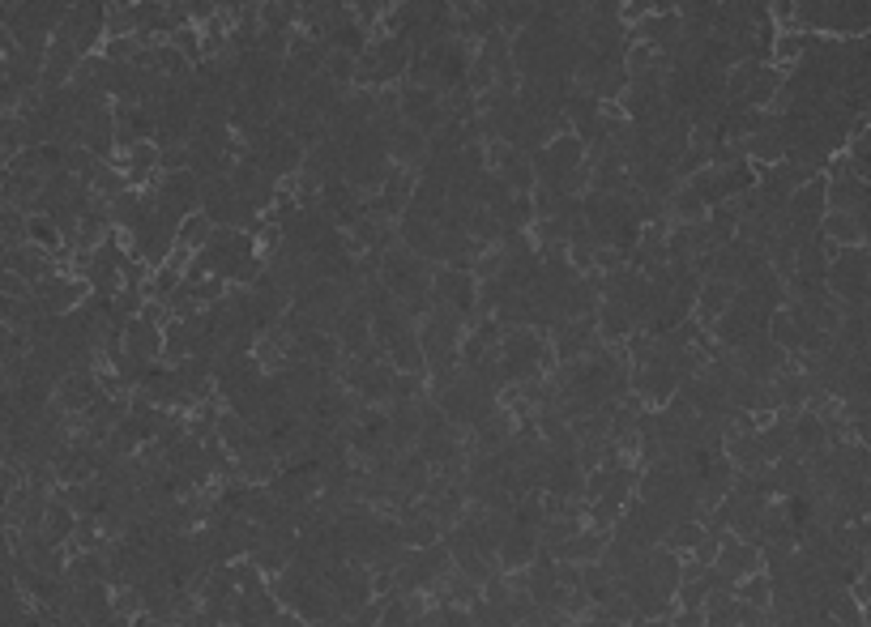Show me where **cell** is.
Segmentation results:
<instances>
[{"label": "cell", "instance_id": "cell-13", "mask_svg": "<svg viewBox=\"0 0 871 627\" xmlns=\"http://www.w3.org/2000/svg\"><path fill=\"white\" fill-rule=\"evenodd\" d=\"M701 542H705V525H701V521H684V525H675L671 534L662 538V546H667L671 555H679V559H688Z\"/></svg>", "mask_w": 871, "mask_h": 627}, {"label": "cell", "instance_id": "cell-10", "mask_svg": "<svg viewBox=\"0 0 871 627\" xmlns=\"http://www.w3.org/2000/svg\"><path fill=\"white\" fill-rule=\"evenodd\" d=\"M820 235L829 239L833 248H859L863 244V227H859V218L854 214H825V222H820Z\"/></svg>", "mask_w": 871, "mask_h": 627}, {"label": "cell", "instance_id": "cell-7", "mask_svg": "<svg viewBox=\"0 0 871 627\" xmlns=\"http://www.w3.org/2000/svg\"><path fill=\"white\" fill-rule=\"evenodd\" d=\"M543 495H551V500H581L585 495V470L577 461H551Z\"/></svg>", "mask_w": 871, "mask_h": 627}, {"label": "cell", "instance_id": "cell-14", "mask_svg": "<svg viewBox=\"0 0 871 627\" xmlns=\"http://www.w3.org/2000/svg\"><path fill=\"white\" fill-rule=\"evenodd\" d=\"M735 598L743 602V606H760V610H769L773 606V581L765 572H756V576H748V581H739L735 585Z\"/></svg>", "mask_w": 871, "mask_h": 627}, {"label": "cell", "instance_id": "cell-6", "mask_svg": "<svg viewBox=\"0 0 871 627\" xmlns=\"http://www.w3.org/2000/svg\"><path fill=\"white\" fill-rule=\"evenodd\" d=\"M735 295H739V286H735V282L709 278V282L701 286V295H696V320L714 329V325H718V316H722V312L735 303Z\"/></svg>", "mask_w": 871, "mask_h": 627}, {"label": "cell", "instance_id": "cell-15", "mask_svg": "<svg viewBox=\"0 0 871 627\" xmlns=\"http://www.w3.org/2000/svg\"><path fill=\"white\" fill-rule=\"evenodd\" d=\"M137 35V5H107V39H129Z\"/></svg>", "mask_w": 871, "mask_h": 627}, {"label": "cell", "instance_id": "cell-8", "mask_svg": "<svg viewBox=\"0 0 871 627\" xmlns=\"http://www.w3.org/2000/svg\"><path fill=\"white\" fill-rule=\"evenodd\" d=\"M124 350H133L146 363H163V329L146 325L141 316H133L129 325H124Z\"/></svg>", "mask_w": 871, "mask_h": 627}, {"label": "cell", "instance_id": "cell-12", "mask_svg": "<svg viewBox=\"0 0 871 627\" xmlns=\"http://www.w3.org/2000/svg\"><path fill=\"white\" fill-rule=\"evenodd\" d=\"M261 30L295 35L299 30V5H291V0H269V5H261Z\"/></svg>", "mask_w": 871, "mask_h": 627}, {"label": "cell", "instance_id": "cell-2", "mask_svg": "<svg viewBox=\"0 0 871 627\" xmlns=\"http://www.w3.org/2000/svg\"><path fill=\"white\" fill-rule=\"evenodd\" d=\"M726 581H748V576L765 572V555H760L756 542H743V538H726L722 551H718V564H714Z\"/></svg>", "mask_w": 871, "mask_h": 627}, {"label": "cell", "instance_id": "cell-16", "mask_svg": "<svg viewBox=\"0 0 871 627\" xmlns=\"http://www.w3.org/2000/svg\"><path fill=\"white\" fill-rule=\"evenodd\" d=\"M705 602H709L705 576H696V581H679V589H675V610H705Z\"/></svg>", "mask_w": 871, "mask_h": 627}, {"label": "cell", "instance_id": "cell-11", "mask_svg": "<svg viewBox=\"0 0 871 627\" xmlns=\"http://www.w3.org/2000/svg\"><path fill=\"white\" fill-rule=\"evenodd\" d=\"M210 239H214V222L205 214H188L180 222V231H176V248H184L188 256H197V252L210 248Z\"/></svg>", "mask_w": 871, "mask_h": 627}, {"label": "cell", "instance_id": "cell-5", "mask_svg": "<svg viewBox=\"0 0 871 627\" xmlns=\"http://www.w3.org/2000/svg\"><path fill=\"white\" fill-rule=\"evenodd\" d=\"M607 542H611V534H603V529H590L585 525L581 534H573L568 538L560 551H556V564H577V568H585V564H598V559L607 555Z\"/></svg>", "mask_w": 871, "mask_h": 627}, {"label": "cell", "instance_id": "cell-4", "mask_svg": "<svg viewBox=\"0 0 871 627\" xmlns=\"http://www.w3.org/2000/svg\"><path fill=\"white\" fill-rule=\"evenodd\" d=\"M389 163L393 167H402V171H423V163H427V137L419 133L415 124H402V128H393V137H389Z\"/></svg>", "mask_w": 871, "mask_h": 627}, {"label": "cell", "instance_id": "cell-9", "mask_svg": "<svg viewBox=\"0 0 871 627\" xmlns=\"http://www.w3.org/2000/svg\"><path fill=\"white\" fill-rule=\"evenodd\" d=\"M867 201H871V184L854 180V175H837V180H829V209L833 214H859Z\"/></svg>", "mask_w": 871, "mask_h": 627}, {"label": "cell", "instance_id": "cell-17", "mask_svg": "<svg viewBox=\"0 0 871 627\" xmlns=\"http://www.w3.org/2000/svg\"><path fill=\"white\" fill-rule=\"evenodd\" d=\"M671 623L675 627H705V610H675Z\"/></svg>", "mask_w": 871, "mask_h": 627}, {"label": "cell", "instance_id": "cell-1", "mask_svg": "<svg viewBox=\"0 0 871 627\" xmlns=\"http://www.w3.org/2000/svg\"><path fill=\"white\" fill-rule=\"evenodd\" d=\"M150 201L158 214L184 222L188 214H201V180L193 171H176V175H158V184L150 188Z\"/></svg>", "mask_w": 871, "mask_h": 627}, {"label": "cell", "instance_id": "cell-3", "mask_svg": "<svg viewBox=\"0 0 871 627\" xmlns=\"http://www.w3.org/2000/svg\"><path fill=\"white\" fill-rule=\"evenodd\" d=\"M534 559H538V534H534V529H521V525H513L509 534L500 538V555H496L500 572H504V576L526 572V568L534 564Z\"/></svg>", "mask_w": 871, "mask_h": 627}]
</instances>
